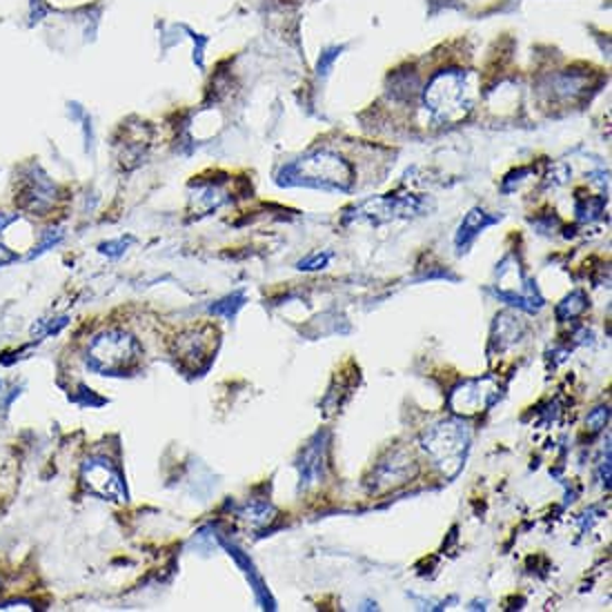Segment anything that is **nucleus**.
<instances>
[{
  "label": "nucleus",
  "mask_w": 612,
  "mask_h": 612,
  "mask_svg": "<svg viewBox=\"0 0 612 612\" xmlns=\"http://www.w3.org/2000/svg\"><path fill=\"white\" fill-rule=\"evenodd\" d=\"M18 394H20L18 385H9L7 381L0 378V414H7V409L18 398Z\"/></svg>",
  "instance_id": "nucleus-19"
},
{
  "label": "nucleus",
  "mask_w": 612,
  "mask_h": 612,
  "mask_svg": "<svg viewBox=\"0 0 612 612\" xmlns=\"http://www.w3.org/2000/svg\"><path fill=\"white\" fill-rule=\"evenodd\" d=\"M216 345H218V332L214 327L207 325L198 329H187L176 336L174 356L185 369L200 372L214 358Z\"/></svg>",
  "instance_id": "nucleus-8"
},
{
  "label": "nucleus",
  "mask_w": 612,
  "mask_h": 612,
  "mask_svg": "<svg viewBox=\"0 0 612 612\" xmlns=\"http://www.w3.org/2000/svg\"><path fill=\"white\" fill-rule=\"evenodd\" d=\"M238 519L249 523L251 527H258V525H265L274 519V507L269 503H260V501H254V503H247L240 512H238Z\"/></svg>",
  "instance_id": "nucleus-13"
},
{
  "label": "nucleus",
  "mask_w": 612,
  "mask_h": 612,
  "mask_svg": "<svg viewBox=\"0 0 612 612\" xmlns=\"http://www.w3.org/2000/svg\"><path fill=\"white\" fill-rule=\"evenodd\" d=\"M325 445L320 443V436H316V441L303 452L300 458V485H309L316 483L323 474V461H325Z\"/></svg>",
  "instance_id": "nucleus-11"
},
{
  "label": "nucleus",
  "mask_w": 612,
  "mask_h": 612,
  "mask_svg": "<svg viewBox=\"0 0 612 612\" xmlns=\"http://www.w3.org/2000/svg\"><path fill=\"white\" fill-rule=\"evenodd\" d=\"M16 218H18V214L0 211V265H9V263L18 260V249H13V247L7 243L9 227L13 225Z\"/></svg>",
  "instance_id": "nucleus-15"
},
{
  "label": "nucleus",
  "mask_w": 612,
  "mask_h": 612,
  "mask_svg": "<svg viewBox=\"0 0 612 612\" xmlns=\"http://www.w3.org/2000/svg\"><path fill=\"white\" fill-rule=\"evenodd\" d=\"M585 309V296L581 292H572L570 296H565L559 307H556V316L561 320H567V318H574L576 314H581Z\"/></svg>",
  "instance_id": "nucleus-17"
},
{
  "label": "nucleus",
  "mask_w": 612,
  "mask_h": 612,
  "mask_svg": "<svg viewBox=\"0 0 612 612\" xmlns=\"http://www.w3.org/2000/svg\"><path fill=\"white\" fill-rule=\"evenodd\" d=\"M53 200H56L53 182L38 167H33L31 174H27L18 187L16 205L24 211L45 216L53 207Z\"/></svg>",
  "instance_id": "nucleus-9"
},
{
  "label": "nucleus",
  "mask_w": 612,
  "mask_h": 612,
  "mask_svg": "<svg viewBox=\"0 0 612 612\" xmlns=\"http://www.w3.org/2000/svg\"><path fill=\"white\" fill-rule=\"evenodd\" d=\"M421 445L434 465L447 478H454L467 458L470 430L461 418H443L423 432Z\"/></svg>",
  "instance_id": "nucleus-1"
},
{
  "label": "nucleus",
  "mask_w": 612,
  "mask_h": 612,
  "mask_svg": "<svg viewBox=\"0 0 612 612\" xmlns=\"http://www.w3.org/2000/svg\"><path fill=\"white\" fill-rule=\"evenodd\" d=\"M129 240H118V243H102L100 245V254H107L111 258H118L125 254V247H127Z\"/></svg>",
  "instance_id": "nucleus-22"
},
{
  "label": "nucleus",
  "mask_w": 612,
  "mask_h": 612,
  "mask_svg": "<svg viewBox=\"0 0 612 612\" xmlns=\"http://www.w3.org/2000/svg\"><path fill=\"white\" fill-rule=\"evenodd\" d=\"M13 608H24V610H33V605L29 601H7L0 603V610H13Z\"/></svg>",
  "instance_id": "nucleus-23"
},
{
  "label": "nucleus",
  "mask_w": 612,
  "mask_h": 612,
  "mask_svg": "<svg viewBox=\"0 0 612 612\" xmlns=\"http://www.w3.org/2000/svg\"><path fill=\"white\" fill-rule=\"evenodd\" d=\"M418 207V200L416 198H398V196H387V198H372V200H365L358 209H354V216L356 218H367V220H374V223H381V220H389V218H396V216H409L412 211H416Z\"/></svg>",
  "instance_id": "nucleus-10"
},
{
  "label": "nucleus",
  "mask_w": 612,
  "mask_h": 612,
  "mask_svg": "<svg viewBox=\"0 0 612 612\" xmlns=\"http://www.w3.org/2000/svg\"><path fill=\"white\" fill-rule=\"evenodd\" d=\"M496 218L494 216H490V214H485L483 209H472L465 218H463V223H461V227H458V234H456V247H465V245H470L472 243V238L483 229V227H487V225H492Z\"/></svg>",
  "instance_id": "nucleus-12"
},
{
  "label": "nucleus",
  "mask_w": 612,
  "mask_h": 612,
  "mask_svg": "<svg viewBox=\"0 0 612 612\" xmlns=\"http://www.w3.org/2000/svg\"><path fill=\"white\" fill-rule=\"evenodd\" d=\"M80 483L82 487L100 496L102 501L122 503L127 501V487L120 470L105 456H89L80 465Z\"/></svg>",
  "instance_id": "nucleus-6"
},
{
  "label": "nucleus",
  "mask_w": 612,
  "mask_h": 612,
  "mask_svg": "<svg viewBox=\"0 0 612 612\" xmlns=\"http://www.w3.org/2000/svg\"><path fill=\"white\" fill-rule=\"evenodd\" d=\"M69 323L67 316H60V318H51V320H38L33 327H31V334L33 338H45V336H51V334H58L65 325Z\"/></svg>",
  "instance_id": "nucleus-18"
},
{
  "label": "nucleus",
  "mask_w": 612,
  "mask_h": 612,
  "mask_svg": "<svg viewBox=\"0 0 612 612\" xmlns=\"http://www.w3.org/2000/svg\"><path fill=\"white\" fill-rule=\"evenodd\" d=\"M608 416H610L608 407H596L594 412H590V414H588L585 423H588V427H590L592 432H599V430L608 423Z\"/></svg>",
  "instance_id": "nucleus-20"
},
{
  "label": "nucleus",
  "mask_w": 612,
  "mask_h": 612,
  "mask_svg": "<svg viewBox=\"0 0 612 612\" xmlns=\"http://www.w3.org/2000/svg\"><path fill=\"white\" fill-rule=\"evenodd\" d=\"M472 82L465 71L450 69L432 78L425 89V105L438 122H458L472 109Z\"/></svg>",
  "instance_id": "nucleus-3"
},
{
  "label": "nucleus",
  "mask_w": 612,
  "mask_h": 612,
  "mask_svg": "<svg viewBox=\"0 0 612 612\" xmlns=\"http://www.w3.org/2000/svg\"><path fill=\"white\" fill-rule=\"evenodd\" d=\"M501 396V385L494 376H483V378H470L458 383L450 392V409L458 416H472L478 414L487 407H492Z\"/></svg>",
  "instance_id": "nucleus-7"
},
{
  "label": "nucleus",
  "mask_w": 612,
  "mask_h": 612,
  "mask_svg": "<svg viewBox=\"0 0 612 612\" xmlns=\"http://www.w3.org/2000/svg\"><path fill=\"white\" fill-rule=\"evenodd\" d=\"M352 167L332 151H314L283 171L280 182L347 191L354 182Z\"/></svg>",
  "instance_id": "nucleus-4"
},
{
  "label": "nucleus",
  "mask_w": 612,
  "mask_h": 612,
  "mask_svg": "<svg viewBox=\"0 0 612 612\" xmlns=\"http://www.w3.org/2000/svg\"><path fill=\"white\" fill-rule=\"evenodd\" d=\"M245 300H247L245 292H234V294H227L220 300L211 303L209 312L216 316H223V318H234L238 314V309L245 305Z\"/></svg>",
  "instance_id": "nucleus-16"
},
{
  "label": "nucleus",
  "mask_w": 612,
  "mask_h": 612,
  "mask_svg": "<svg viewBox=\"0 0 612 612\" xmlns=\"http://www.w3.org/2000/svg\"><path fill=\"white\" fill-rule=\"evenodd\" d=\"M494 294L523 312H539L543 307V296L539 294L536 285L523 274L514 256H507L496 269Z\"/></svg>",
  "instance_id": "nucleus-5"
},
{
  "label": "nucleus",
  "mask_w": 612,
  "mask_h": 612,
  "mask_svg": "<svg viewBox=\"0 0 612 612\" xmlns=\"http://www.w3.org/2000/svg\"><path fill=\"white\" fill-rule=\"evenodd\" d=\"M332 258V254H312L309 258H305V260H300L298 263V269H307V272H312V269H323L325 265H327V260Z\"/></svg>",
  "instance_id": "nucleus-21"
},
{
  "label": "nucleus",
  "mask_w": 612,
  "mask_h": 612,
  "mask_svg": "<svg viewBox=\"0 0 612 612\" xmlns=\"http://www.w3.org/2000/svg\"><path fill=\"white\" fill-rule=\"evenodd\" d=\"M227 545V543H225ZM227 550H229V554L238 561V565L240 567H245V574L251 579V585H254V592H256V596L260 599V603H269V608H274V603L269 601V596H267V592H265V588H263V581L258 579V574L254 572V565H251V561L238 550V547H234V545H227Z\"/></svg>",
  "instance_id": "nucleus-14"
},
{
  "label": "nucleus",
  "mask_w": 612,
  "mask_h": 612,
  "mask_svg": "<svg viewBox=\"0 0 612 612\" xmlns=\"http://www.w3.org/2000/svg\"><path fill=\"white\" fill-rule=\"evenodd\" d=\"M142 356L140 343L125 329H105L87 345V365L98 374L125 376Z\"/></svg>",
  "instance_id": "nucleus-2"
}]
</instances>
